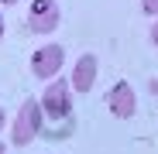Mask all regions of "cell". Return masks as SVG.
Listing matches in <instances>:
<instances>
[{
  "instance_id": "obj_3",
  "label": "cell",
  "mask_w": 158,
  "mask_h": 154,
  "mask_svg": "<svg viewBox=\"0 0 158 154\" xmlns=\"http://www.w3.org/2000/svg\"><path fill=\"white\" fill-rule=\"evenodd\" d=\"M65 65V51L62 45H41L35 55H31V75L35 79H59V72Z\"/></svg>"
},
{
  "instance_id": "obj_1",
  "label": "cell",
  "mask_w": 158,
  "mask_h": 154,
  "mask_svg": "<svg viewBox=\"0 0 158 154\" xmlns=\"http://www.w3.org/2000/svg\"><path fill=\"white\" fill-rule=\"evenodd\" d=\"M41 123H45V110H41V103H38V99L21 103L17 120H14V127H10V140H14L17 147L31 144V140L41 134Z\"/></svg>"
},
{
  "instance_id": "obj_10",
  "label": "cell",
  "mask_w": 158,
  "mask_h": 154,
  "mask_svg": "<svg viewBox=\"0 0 158 154\" xmlns=\"http://www.w3.org/2000/svg\"><path fill=\"white\" fill-rule=\"evenodd\" d=\"M0 38H4V14H0Z\"/></svg>"
},
{
  "instance_id": "obj_5",
  "label": "cell",
  "mask_w": 158,
  "mask_h": 154,
  "mask_svg": "<svg viewBox=\"0 0 158 154\" xmlns=\"http://www.w3.org/2000/svg\"><path fill=\"white\" fill-rule=\"evenodd\" d=\"M107 106H110V113L117 120H131L134 110H138V96H134V89L127 82H114L110 93H107Z\"/></svg>"
},
{
  "instance_id": "obj_12",
  "label": "cell",
  "mask_w": 158,
  "mask_h": 154,
  "mask_svg": "<svg viewBox=\"0 0 158 154\" xmlns=\"http://www.w3.org/2000/svg\"><path fill=\"white\" fill-rule=\"evenodd\" d=\"M0 154H4V144H0Z\"/></svg>"
},
{
  "instance_id": "obj_11",
  "label": "cell",
  "mask_w": 158,
  "mask_h": 154,
  "mask_svg": "<svg viewBox=\"0 0 158 154\" xmlns=\"http://www.w3.org/2000/svg\"><path fill=\"white\" fill-rule=\"evenodd\" d=\"M0 4H17V0H0Z\"/></svg>"
},
{
  "instance_id": "obj_9",
  "label": "cell",
  "mask_w": 158,
  "mask_h": 154,
  "mask_svg": "<svg viewBox=\"0 0 158 154\" xmlns=\"http://www.w3.org/2000/svg\"><path fill=\"white\" fill-rule=\"evenodd\" d=\"M4 123H7V113H4V110H0V130H4Z\"/></svg>"
},
{
  "instance_id": "obj_8",
  "label": "cell",
  "mask_w": 158,
  "mask_h": 154,
  "mask_svg": "<svg viewBox=\"0 0 158 154\" xmlns=\"http://www.w3.org/2000/svg\"><path fill=\"white\" fill-rule=\"evenodd\" d=\"M151 45L158 48V21H155V28H151Z\"/></svg>"
},
{
  "instance_id": "obj_4",
  "label": "cell",
  "mask_w": 158,
  "mask_h": 154,
  "mask_svg": "<svg viewBox=\"0 0 158 154\" xmlns=\"http://www.w3.org/2000/svg\"><path fill=\"white\" fill-rule=\"evenodd\" d=\"M59 21H62V10L55 0H31V7H28V28L35 34H52L59 28Z\"/></svg>"
},
{
  "instance_id": "obj_7",
  "label": "cell",
  "mask_w": 158,
  "mask_h": 154,
  "mask_svg": "<svg viewBox=\"0 0 158 154\" xmlns=\"http://www.w3.org/2000/svg\"><path fill=\"white\" fill-rule=\"evenodd\" d=\"M141 10L148 17H158V0H141Z\"/></svg>"
},
{
  "instance_id": "obj_6",
  "label": "cell",
  "mask_w": 158,
  "mask_h": 154,
  "mask_svg": "<svg viewBox=\"0 0 158 154\" xmlns=\"http://www.w3.org/2000/svg\"><path fill=\"white\" fill-rule=\"evenodd\" d=\"M96 75H100L96 55H79V62L72 65V89L76 93H89L96 86Z\"/></svg>"
},
{
  "instance_id": "obj_2",
  "label": "cell",
  "mask_w": 158,
  "mask_h": 154,
  "mask_svg": "<svg viewBox=\"0 0 158 154\" xmlns=\"http://www.w3.org/2000/svg\"><path fill=\"white\" fill-rule=\"evenodd\" d=\"M38 103H41V110H45L48 120H69L72 116V82L52 79L48 89H45V96Z\"/></svg>"
}]
</instances>
